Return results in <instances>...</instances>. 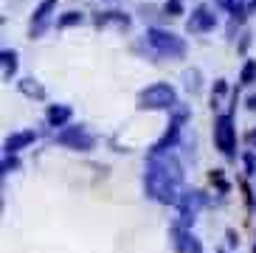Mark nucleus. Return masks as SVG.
<instances>
[{"label": "nucleus", "instance_id": "18", "mask_svg": "<svg viewBox=\"0 0 256 253\" xmlns=\"http://www.w3.org/2000/svg\"><path fill=\"white\" fill-rule=\"evenodd\" d=\"M197 79H200V74H197V70H188V74H186V88L194 90V93L200 90V82H197Z\"/></svg>", "mask_w": 256, "mask_h": 253}, {"label": "nucleus", "instance_id": "3", "mask_svg": "<svg viewBox=\"0 0 256 253\" xmlns=\"http://www.w3.org/2000/svg\"><path fill=\"white\" fill-rule=\"evenodd\" d=\"M138 107L141 110H172V107H178V93L172 84L155 82L138 93Z\"/></svg>", "mask_w": 256, "mask_h": 253}, {"label": "nucleus", "instance_id": "7", "mask_svg": "<svg viewBox=\"0 0 256 253\" xmlns=\"http://www.w3.org/2000/svg\"><path fill=\"white\" fill-rule=\"evenodd\" d=\"M172 245H174V250L178 253H203V245H200V239H194L192 234L186 231V228H172Z\"/></svg>", "mask_w": 256, "mask_h": 253}, {"label": "nucleus", "instance_id": "24", "mask_svg": "<svg viewBox=\"0 0 256 253\" xmlns=\"http://www.w3.org/2000/svg\"><path fill=\"white\" fill-rule=\"evenodd\" d=\"M248 107H250V110H256V96H250V98H248Z\"/></svg>", "mask_w": 256, "mask_h": 253}, {"label": "nucleus", "instance_id": "13", "mask_svg": "<svg viewBox=\"0 0 256 253\" xmlns=\"http://www.w3.org/2000/svg\"><path fill=\"white\" fill-rule=\"evenodd\" d=\"M20 90H23L26 96H34V98H46V90L40 88V84L34 82V79H23V82H20Z\"/></svg>", "mask_w": 256, "mask_h": 253}, {"label": "nucleus", "instance_id": "21", "mask_svg": "<svg viewBox=\"0 0 256 253\" xmlns=\"http://www.w3.org/2000/svg\"><path fill=\"white\" fill-rule=\"evenodd\" d=\"M17 166H20V164H17L14 158L8 160V155H6V160H3V172H8V169H17Z\"/></svg>", "mask_w": 256, "mask_h": 253}, {"label": "nucleus", "instance_id": "2", "mask_svg": "<svg viewBox=\"0 0 256 253\" xmlns=\"http://www.w3.org/2000/svg\"><path fill=\"white\" fill-rule=\"evenodd\" d=\"M146 45L164 60H183L186 56V42L180 37H174L172 31H164V28L146 31Z\"/></svg>", "mask_w": 256, "mask_h": 253}, {"label": "nucleus", "instance_id": "27", "mask_svg": "<svg viewBox=\"0 0 256 253\" xmlns=\"http://www.w3.org/2000/svg\"><path fill=\"white\" fill-rule=\"evenodd\" d=\"M250 12H256V0H254V3H250Z\"/></svg>", "mask_w": 256, "mask_h": 253}, {"label": "nucleus", "instance_id": "25", "mask_svg": "<svg viewBox=\"0 0 256 253\" xmlns=\"http://www.w3.org/2000/svg\"><path fill=\"white\" fill-rule=\"evenodd\" d=\"M248 138H250V144H254V146H256V130H254V132L248 135Z\"/></svg>", "mask_w": 256, "mask_h": 253}, {"label": "nucleus", "instance_id": "4", "mask_svg": "<svg viewBox=\"0 0 256 253\" xmlns=\"http://www.w3.org/2000/svg\"><path fill=\"white\" fill-rule=\"evenodd\" d=\"M214 144H217V149L226 158L236 155V152H234V149H236V130H234L231 112H226V116H217V118H214Z\"/></svg>", "mask_w": 256, "mask_h": 253}, {"label": "nucleus", "instance_id": "23", "mask_svg": "<svg viewBox=\"0 0 256 253\" xmlns=\"http://www.w3.org/2000/svg\"><path fill=\"white\" fill-rule=\"evenodd\" d=\"M228 242H231V245H240V239H236V234H234V231H228Z\"/></svg>", "mask_w": 256, "mask_h": 253}, {"label": "nucleus", "instance_id": "22", "mask_svg": "<svg viewBox=\"0 0 256 253\" xmlns=\"http://www.w3.org/2000/svg\"><path fill=\"white\" fill-rule=\"evenodd\" d=\"M226 90H228L226 82H217V84H214V93H226Z\"/></svg>", "mask_w": 256, "mask_h": 253}, {"label": "nucleus", "instance_id": "6", "mask_svg": "<svg viewBox=\"0 0 256 253\" xmlns=\"http://www.w3.org/2000/svg\"><path fill=\"white\" fill-rule=\"evenodd\" d=\"M178 206H180V228H188L194 222L200 206H203V192H183Z\"/></svg>", "mask_w": 256, "mask_h": 253}, {"label": "nucleus", "instance_id": "29", "mask_svg": "<svg viewBox=\"0 0 256 253\" xmlns=\"http://www.w3.org/2000/svg\"><path fill=\"white\" fill-rule=\"evenodd\" d=\"M254 253H256V248H254Z\"/></svg>", "mask_w": 256, "mask_h": 253}, {"label": "nucleus", "instance_id": "17", "mask_svg": "<svg viewBox=\"0 0 256 253\" xmlns=\"http://www.w3.org/2000/svg\"><path fill=\"white\" fill-rule=\"evenodd\" d=\"M211 183H217V188H220L222 194L228 192V183H226V178H222V172H220V169L211 172Z\"/></svg>", "mask_w": 256, "mask_h": 253}, {"label": "nucleus", "instance_id": "9", "mask_svg": "<svg viewBox=\"0 0 256 253\" xmlns=\"http://www.w3.org/2000/svg\"><path fill=\"white\" fill-rule=\"evenodd\" d=\"M178 135H180V121H174V124H169V130H166V135L160 138L155 146H152V155H160V152H169V149L174 146V141H178Z\"/></svg>", "mask_w": 256, "mask_h": 253}, {"label": "nucleus", "instance_id": "26", "mask_svg": "<svg viewBox=\"0 0 256 253\" xmlns=\"http://www.w3.org/2000/svg\"><path fill=\"white\" fill-rule=\"evenodd\" d=\"M220 3H222V6H231V3H234V0H220Z\"/></svg>", "mask_w": 256, "mask_h": 253}, {"label": "nucleus", "instance_id": "19", "mask_svg": "<svg viewBox=\"0 0 256 253\" xmlns=\"http://www.w3.org/2000/svg\"><path fill=\"white\" fill-rule=\"evenodd\" d=\"M166 14H183V0H169L166 3Z\"/></svg>", "mask_w": 256, "mask_h": 253}, {"label": "nucleus", "instance_id": "16", "mask_svg": "<svg viewBox=\"0 0 256 253\" xmlns=\"http://www.w3.org/2000/svg\"><path fill=\"white\" fill-rule=\"evenodd\" d=\"M76 22H82V14H79V12H68L65 17L56 20V26H60V28H68V26H76Z\"/></svg>", "mask_w": 256, "mask_h": 253}, {"label": "nucleus", "instance_id": "1", "mask_svg": "<svg viewBox=\"0 0 256 253\" xmlns=\"http://www.w3.org/2000/svg\"><path fill=\"white\" fill-rule=\"evenodd\" d=\"M180 164L174 160L172 155H152L150 166H146V194L158 202H178L180 194H178V186H180Z\"/></svg>", "mask_w": 256, "mask_h": 253}, {"label": "nucleus", "instance_id": "14", "mask_svg": "<svg viewBox=\"0 0 256 253\" xmlns=\"http://www.w3.org/2000/svg\"><path fill=\"white\" fill-rule=\"evenodd\" d=\"M240 82L242 84H254L256 82V60L245 62V68H242V74H240Z\"/></svg>", "mask_w": 256, "mask_h": 253}, {"label": "nucleus", "instance_id": "5", "mask_svg": "<svg viewBox=\"0 0 256 253\" xmlns=\"http://www.w3.org/2000/svg\"><path fill=\"white\" fill-rule=\"evenodd\" d=\"M56 144L70 146V149H79V152H88V149L96 146V138H93L84 126H68V130L56 132Z\"/></svg>", "mask_w": 256, "mask_h": 253}, {"label": "nucleus", "instance_id": "20", "mask_svg": "<svg viewBox=\"0 0 256 253\" xmlns=\"http://www.w3.org/2000/svg\"><path fill=\"white\" fill-rule=\"evenodd\" d=\"M245 169H248V174H256V155L254 152H245Z\"/></svg>", "mask_w": 256, "mask_h": 253}, {"label": "nucleus", "instance_id": "15", "mask_svg": "<svg viewBox=\"0 0 256 253\" xmlns=\"http://www.w3.org/2000/svg\"><path fill=\"white\" fill-rule=\"evenodd\" d=\"M17 70V54L14 51H3V74L12 76Z\"/></svg>", "mask_w": 256, "mask_h": 253}, {"label": "nucleus", "instance_id": "10", "mask_svg": "<svg viewBox=\"0 0 256 253\" xmlns=\"http://www.w3.org/2000/svg\"><path fill=\"white\" fill-rule=\"evenodd\" d=\"M37 138V132L34 130H26V132H17V135H12L6 141V155H12V152H20L23 146H28L31 141Z\"/></svg>", "mask_w": 256, "mask_h": 253}, {"label": "nucleus", "instance_id": "11", "mask_svg": "<svg viewBox=\"0 0 256 253\" xmlns=\"http://www.w3.org/2000/svg\"><path fill=\"white\" fill-rule=\"evenodd\" d=\"M70 112H74V110H70L68 104H51V107H48V124H51V126H62L65 121L70 118Z\"/></svg>", "mask_w": 256, "mask_h": 253}, {"label": "nucleus", "instance_id": "12", "mask_svg": "<svg viewBox=\"0 0 256 253\" xmlns=\"http://www.w3.org/2000/svg\"><path fill=\"white\" fill-rule=\"evenodd\" d=\"M56 6V0H42V6L34 12V20H37V31L42 28V22L48 20V14H51V8Z\"/></svg>", "mask_w": 256, "mask_h": 253}, {"label": "nucleus", "instance_id": "28", "mask_svg": "<svg viewBox=\"0 0 256 253\" xmlns=\"http://www.w3.org/2000/svg\"><path fill=\"white\" fill-rule=\"evenodd\" d=\"M220 253H226V250H220Z\"/></svg>", "mask_w": 256, "mask_h": 253}, {"label": "nucleus", "instance_id": "8", "mask_svg": "<svg viewBox=\"0 0 256 253\" xmlns=\"http://www.w3.org/2000/svg\"><path fill=\"white\" fill-rule=\"evenodd\" d=\"M214 26H217V17L211 14L206 6H200V8H194V14L188 17V26H186V28L192 31V34H203V31L214 28Z\"/></svg>", "mask_w": 256, "mask_h": 253}]
</instances>
